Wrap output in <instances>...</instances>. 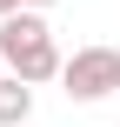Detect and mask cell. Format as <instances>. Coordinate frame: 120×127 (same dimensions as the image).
Wrapping results in <instances>:
<instances>
[{
    "label": "cell",
    "mask_w": 120,
    "mask_h": 127,
    "mask_svg": "<svg viewBox=\"0 0 120 127\" xmlns=\"http://www.w3.org/2000/svg\"><path fill=\"white\" fill-rule=\"evenodd\" d=\"M0 60H7V74H20V80H53L67 60H60V40H53V27H47V13H33V7H20L13 20H0Z\"/></svg>",
    "instance_id": "obj_1"
},
{
    "label": "cell",
    "mask_w": 120,
    "mask_h": 127,
    "mask_svg": "<svg viewBox=\"0 0 120 127\" xmlns=\"http://www.w3.org/2000/svg\"><path fill=\"white\" fill-rule=\"evenodd\" d=\"M60 94L80 107L120 94V47H73V60L60 67Z\"/></svg>",
    "instance_id": "obj_2"
},
{
    "label": "cell",
    "mask_w": 120,
    "mask_h": 127,
    "mask_svg": "<svg viewBox=\"0 0 120 127\" xmlns=\"http://www.w3.org/2000/svg\"><path fill=\"white\" fill-rule=\"evenodd\" d=\"M33 121V80L0 74V127H27Z\"/></svg>",
    "instance_id": "obj_3"
},
{
    "label": "cell",
    "mask_w": 120,
    "mask_h": 127,
    "mask_svg": "<svg viewBox=\"0 0 120 127\" xmlns=\"http://www.w3.org/2000/svg\"><path fill=\"white\" fill-rule=\"evenodd\" d=\"M20 7H27V0H0V20H13V13H20Z\"/></svg>",
    "instance_id": "obj_4"
},
{
    "label": "cell",
    "mask_w": 120,
    "mask_h": 127,
    "mask_svg": "<svg viewBox=\"0 0 120 127\" xmlns=\"http://www.w3.org/2000/svg\"><path fill=\"white\" fill-rule=\"evenodd\" d=\"M27 7H33V13H47V7H60V0H27Z\"/></svg>",
    "instance_id": "obj_5"
}]
</instances>
